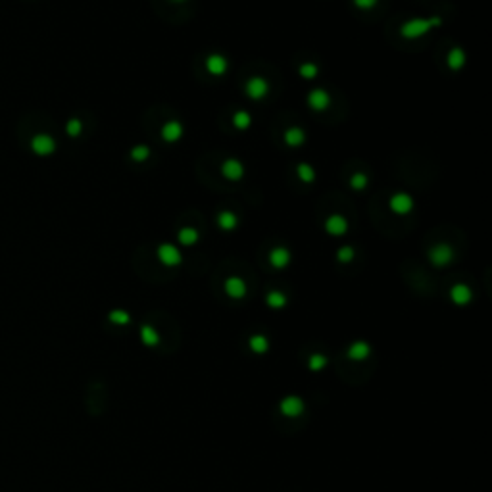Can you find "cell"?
<instances>
[{
  "mask_svg": "<svg viewBox=\"0 0 492 492\" xmlns=\"http://www.w3.org/2000/svg\"><path fill=\"white\" fill-rule=\"evenodd\" d=\"M442 25V19L438 16H433V17H427V19H421V17H415V19H408V21H404L402 23V27H400V35L404 37V39H419V37H423L425 33H429L433 27H440Z\"/></svg>",
  "mask_w": 492,
  "mask_h": 492,
  "instance_id": "obj_1",
  "label": "cell"
},
{
  "mask_svg": "<svg viewBox=\"0 0 492 492\" xmlns=\"http://www.w3.org/2000/svg\"><path fill=\"white\" fill-rule=\"evenodd\" d=\"M270 93V83L268 79H264V77H250V79L244 83V95L248 96L250 100H264L266 96Z\"/></svg>",
  "mask_w": 492,
  "mask_h": 492,
  "instance_id": "obj_2",
  "label": "cell"
},
{
  "mask_svg": "<svg viewBox=\"0 0 492 492\" xmlns=\"http://www.w3.org/2000/svg\"><path fill=\"white\" fill-rule=\"evenodd\" d=\"M156 256H158V260L165 266V268H175V266H179V264L183 262L181 250H179L175 244H169V242L160 244Z\"/></svg>",
  "mask_w": 492,
  "mask_h": 492,
  "instance_id": "obj_3",
  "label": "cell"
},
{
  "mask_svg": "<svg viewBox=\"0 0 492 492\" xmlns=\"http://www.w3.org/2000/svg\"><path fill=\"white\" fill-rule=\"evenodd\" d=\"M429 260L433 266L437 268H444L448 266L452 260H454V248L450 244H435L431 250H429Z\"/></svg>",
  "mask_w": 492,
  "mask_h": 492,
  "instance_id": "obj_4",
  "label": "cell"
},
{
  "mask_svg": "<svg viewBox=\"0 0 492 492\" xmlns=\"http://www.w3.org/2000/svg\"><path fill=\"white\" fill-rule=\"evenodd\" d=\"M388 208H390V212L396 214V216H408V214L413 210V198L408 194V192H396V194L390 196Z\"/></svg>",
  "mask_w": 492,
  "mask_h": 492,
  "instance_id": "obj_5",
  "label": "cell"
},
{
  "mask_svg": "<svg viewBox=\"0 0 492 492\" xmlns=\"http://www.w3.org/2000/svg\"><path fill=\"white\" fill-rule=\"evenodd\" d=\"M31 150L39 156H48V154H52L56 150V141L50 135L39 133L31 139Z\"/></svg>",
  "mask_w": 492,
  "mask_h": 492,
  "instance_id": "obj_6",
  "label": "cell"
},
{
  "mask_svg": "<svg viewBox=\"0 0 492 492\" xmlns=\"http://www.w3.org/2000/svg\"><path fill=\"white\" fill-rule=\"evenodd\" d=\"M306 102H308V106H310L312 110L323 111L331 106V95H329L325 89H314V91L308 93Z\"/></svg>",
  "mask_w": 492,
  "mask_h": 492,
  "instance_id": "obj_7",
  "label": "cell"
},
{
  "mask_svg": "<svg viewBox=\"0 0 492 492\" xmlns=\"http://www.w3.org/2000/svg\"><path fill=\"white\" fill-rule=\"evenodd\" d=\"M221 175L227 181H240L244 177V165L237 158H227L221 164Z\"/></svg>",
  "mask_w": 492,
  "mask_h": 492,
  "instance_id": "obj_8",
  "label": "cell"
},
{
  "mask_svg": "<svg viewBox=\"0 0 492 492\" xmlns=\"http://www.w3.org/2000/svg\"><path fill=\"white\" fill-rule=\"evenodd\" d=\"M325 231H327L331 237H342V235H346V231H348V221H346V218H344V216H338V214L329 216L327 221H325Z\"/></svg>",
  "mask_w": 492,
  "mask_h": 492,
  "instance_id": "obj_9",
  "label": "cell"
},
{
  "mask_svg": "<svg viewBox=\"0 0 492 492\" xmlns=\"http://www.w3.org/2000/svg\"><path fill=\"white\" fill-rule=\"evenodd\" d=\"M227 67H229V62L227 58L221 56V54H210L206 58V69L210 75L214 77H221L227 73Z\"/></svg>",
  "mask_w": 492,
  "mask_h": 492,
  "instance_id": "obj_10",
  "label": "cell"
},
{
  "mask_svg": "<svg viewBox=\"0 0 492 492\" xmlns=\"http://www.w3.org/2000/svg\"><path fill=\"white\" fill-rule=\"evenodd\" d=\"M160 135H162V139L165 141V143H177L181 137H183V125L179 123V121H167V123H164V127L160 131Z\"/></svg>",
  "mask_w": 492,
  "mask_h": 492,
  "instance_id": "obj_11",
  "label": "cell"
},
{
  "mask_svg": "<svg viewBox=\"0 0 492 492\" xmlns=\"http://www.w3.org/2000/svg\"><path fill=\"white\" fill-rule=\"evenodd\" d=\"M270 264L271 268L275 270H285L286 266L290 264V252L286 250L285 246H277L270 252Z\"/></svg>",
  "mask_w": 492,
  "mask_h": 492,
  "instance_id": "obj_12",
  "label": "cell"
},
{
  "mask_svg": "<svg viewBox=\"0 0 492 492\" xmlns=\"http://www.w3.org/2000/svg\"><path fill=\"white\" fill-rule=\"evenodd\" d=\"M225 292H227V296L238 300V298H242L246 294V285H244V281L240 277H229L225 281Z\"/></svg>",
  "mask_w": 492,
  "mask_h": 492,
  "instance_id": "obj_13",
  "label": "cell"
},
{
  "mask_svg": "<svg viewBox=\"0 0 492 492\" xmlns=\"http://www.w3.org/2000/svg\"><path fill=\"white\" fill-rule=\"evenodd\" d=\"M446 64H448V67L452 71H460L461 67L465 65V52H463V48L460 47L452 48L448 52V56H446Z\"/></svg>",
  "mask_w": 492,
  "mask_h": 492,
  "instance_id": "obj_14",
  "label": "cell"
},
{
  "mask_svg": "<svg viewBox=\"0 0 492 492\" xmlns=\"http://www.w3.org/2000/svg\"><path fill=\"white\" fill-rule=\"evenodd\" d=\"M285 144L286 146H290V148H298L302 144L306 143V133H304V129L300 127H288L285 131Z\"/></svg>",
  "mask_w": 492,
  "mask_h": 492,
  "instance_id": "obj_15",
  "label": "cell"
},
{
  "mask_svg": "<svg viewBox=\"0 0 492 492\" xmlns=\"http://www.w3.org/2000/svg\"><path fill=\"white\" fill-rule=\"evenodd\" d=\"M216 223H218V227H219L221 231H233V229L238 225V218H237V214H233V212H229V210H223V212L218 214Z\"/></svg>",
  "mask_w": 492,
  "mask_h": 492,
  "instance_id": "obj_16",
  "label": "cell"
},
{
  "mask_svg": "<svg viewBox=\"0 0 492 492\" xmlns=\"http://www.w3.org/2000/svg\"><path fill=\"white\" fill-rule=\"evenodd\" d=\"M450 298L454 300V304H458V306H465L467 302L471 300V288L467 285H458L452 286V290H450Z\"/></svg>",
  "mask_w": 492,
  "mask_h": 492,
  "instance_id": "obj_17",
  "label": "cell"
},
{
  "mask_svg": "<svg viewBox=\"0 0 492 492\" xmlns=\"http://www.w3.org/2000/svg\"><path fill=\"white\" fill-rule=\"evenodd\" d=\"M302 410H304V404H302V400L298 396H288L281 402V412L288 415V417L298 415Z\"/></svg>",
  "mask_w": 492,
  "mask_h": 492,
  "instance_id": "obj_18",
  "label": "cell"
},
{
  "mask_svg": "<svg viewBox=\"0 0 492 492\" xmlns=\"http://www.w3.org/2000/svg\"><path fill=\"white\" fill-rule=\"evenodd\" d=\"M177 238H179V242L183 244V246H192V244H196L198 242V231L196 229H192V227H183L179 233H177Z\"/></svg>",
  "mask_w": 492,
  "mask_h": 492,
  "instance_id": "obj_19",
  "label": "cell"
},
{
  "mask_svg": "<svg viewBox=\"0 0 492 492\" xmlns=\"http://www.w3.org/2000/svg\"><path fill=\"white\" fill-rule=\"evenodd\" d=\"M233 125L238 129V131H246V129L252 125V117H250V113L244 110H238L235 111V115H233Z\"/></svg>",
  "mask_w": 492,
  "mask_h": 492,
  "instance_id": "obj_20",
  "label": "cell"
},
{
  "mask_svg": "<svg viewBox=\"0 0 492 492\" xmlns=\"http://www.w3.org/2000/svg\"><path fill=\"white\" fill-rule=\"evenodd\" d=\"M296 175H298V179H300L302 183H306V185L316 181V169H314L310 164H298Z\"/></svg>",
  "mask_w": 492,
  "mask_h": 492,
  "instance_id": "obj_21",
  "label": "cell"
},
{
  "mask_svg": "<svg viewBox=\"0 0 492 492\" xmlns=\"http://www.w3.org/2000/svg\"><path fill=\"white\" fill-rule=\"evenodd\" d=\"M369 354V346L365 342H354L348 348V356L352 360H364Z\"/></svg>",
  "mask_w": 492,
  "mask_h": 492,
  "instance_id": "obj_22",
  "label": "cell"
},
{
  "mask_svg": "<svg viewBox=\"0 0 492 492\" xmlns=\"http://www.w3.org/2000/svg\"><path fill=\"white\" fill-rule=\"evenodd\" d=\"M131 158L133 162H146V160L150 158V148L146 146V144H137V146H133V150H131Z\"/></svg>",
  "mask_w": 492,
  "mask_h": 492,
  "instance_id": "obj_23",
  "label": "cell"
},
{
  "mask_svg": "<svg viewBox=\"0 0 492 492\" xmlns=\"http://www.w3.org/2000/svg\"><path fill=\"white\" fill-rule=\"evenodd\" d=\"M141 338H143L144 344H148V346H154V344H158L160 336L158 333L150 327V325H144L143 329H141Z\"/></svg>",
  "mask_w": 492,
  "mask_h": 492,
  "instance_id": "obj_24",
  "label": "cell"
},
{
  "mask_svg": "<svg viewBox=\"0 0 492 492\" xmlns=\"http://www.w3.org/2000/svg\"><path fill=\"white\" fill-rule=\"evenodd\" d=\"M286 304V298L283 292H279V290H271L270 294H268V306L270 308H283Z\"/></svg>",
  "mask_w": 492,
  "mask_h": 492,
  "instance_id": "obj_25",
  "label": "cell"
},
{
  "mask_svg": "<svg viewBox=\"0 0 492 492\" xmlns=\"http://www.w3.org/2000/svg\"><path fill=\"white\" fill-rule=\"evenodd\" d=\"M298 71H300L302 77H304V79H308V81L316 79V77H318V73H319L318 65L312 64V62H306V64H302Z\"/></svg>",
  "mask_w": 492,
  "mask_h": 492,
  "instance_id": "obj_26",
  "label": "cell"
},
{
  "mask_svg": "<svg viewBox=\"0 0 492 492\" xmlns=\"http://www.w3.org/2000/svg\"><path fill=\"white\" fill-rule=\"evenodd\" d=\"M250 348L254 350V352H258V354H264L268 350V338L262 336V334H254L250 338Z\"/></svg>",
  "mask_w": 492,
  "mask_h": 492,
  "instance_id": "obj_27",
  "label": "cell"
},
{
  "mask_svg": "<svg viewBox=\"0 0 492 492\" xmlns=\"http://www.w3.org/2000/svg\"><path fill=\"white\" fill-rule=\"evenodd\" d=\"M108 319H110L111 323H115V325H127L129 314L127 312H123V310H113V312H110Z\"/></svg>",
  "mask_w": 492,
  "mask_h": 492,
  "instance_id": "obj_28",
  "label": "cell"
},
{
  "mask_svg": "<svg viewBox=\"0 0 492 492\" xmlns=\"http://www.w3.org/2000/svg\"><path fill=\"white\" fill-rule=\"evenodd\" d=\"M81 131H83V123H81V119L73 117V119H69V121H67V125H65V133H67L69 137H79Z\"/></svg>",
  "mask_w": 492,
  "mask_h": 492,
  "instance_id": "obj_29",
  "label": "cell"
},
{
  "mask_svg": "<svg viewBox=\"0 0 492 492\" xmlns=\"http://www.w3.org/2000/svg\"><path fill=\"white\" fill-rule=\"evenodd\" d=\"M350 187L354 191H364L365 187H367V177L364 173H354L352 179H350Z\"/></svg>",
  "mask_w": 492,
  "mask_h": 492,
  "instance_id": "obj_30",
  "label": "cell"
},
{
  "mask_svg": "<svg viewBox=\"0 0 492 492\" xmlns=\"http://www.w3.org/2000/svg\"><path fill=\"white\" fill-rule=\"evenodd\" d=\"M336 260L342 262V264L352 262V260H354V248H352V246H342V248H338V250H336Z\"/></svg>",
  "mask_w": 492,
  "mask_h": 492,
  "instance_id": "obj_31",
  "label": "cell"
},
{
  "mask_svg": "<svg viewBox=\"0 0 492 492\" xmlns=\"http://www.w3.org/2000/svg\"><path fill=\"white\" fill-rule=\"evenodd\" d=\"M325 362H327V360H325L321 354H314V356L310 358V367H312L314 371H319V369L325 365Z\"/></svg>",
  "mask_w": 492,
  "mask_h": 492,
  "instance_id": "obj_32",
  "label": "cell"
},
{
  "mask_svg": "<svg viewBox=\"0 0 492 492\" xmlns=\"http://www.w3.org/2000/svg\"><path fill=\"white\" fill-rule=\"evenodd\" d=\"M352 2L358 10H371L377 4V0H352Z\"/></svg>",
  "mask_w": 492,
  "mask_h": 492,
  "instance_id": "obj_33",
  "label": "cell"
},
{
  "mask_svg": "<svg viewBox=\"0 0 492 492\" xmlns=\"http://www.w3.org/2000/svg\"><path fill=\"white\" fill-rule=\"evenodd\" d=\"M175 2H183V0H175Z\"/></svg>",
  "mask_w": 492,
  "mask_h": 492,
  "instance_id": "obj_34",
  "label": "cell"
}]
</instances>
